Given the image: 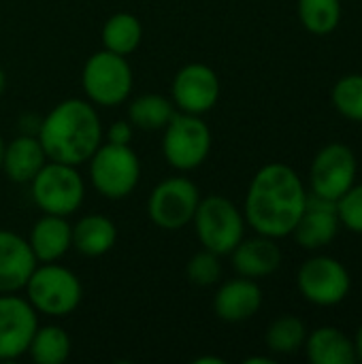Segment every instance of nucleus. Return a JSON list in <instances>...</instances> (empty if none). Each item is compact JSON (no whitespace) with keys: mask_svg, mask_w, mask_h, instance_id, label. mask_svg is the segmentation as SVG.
<instances>
[{"mask_svg":"<svg viewBox=\"0 0 362 364\" xmlns=\"http://www.w3.org/2000/svg\"><path fill=\"white\" fill-rule=\"evenodd\" d=\"M307 203V192L294 168L282 162L265 164L250 181L243 218L262 237L292 235Z\"/></svg>","mask_w":362,"mask_h":364,"instance_id":"1","label":"nucleus"},{"mask_svg":"<svg viewBox=\"0 0 362 364\" xmlns=\"http://www.w3.org/2000/svg\"><path fill=\"white\" fill-rule=\"evenodd\" d=\"M36 136L49 160L79 166L98 149L105 130L100 115L90 100L66 98L43 117Z\"/></svg>","mask_w":362,"mask_h":364,"instance_id":"2","label":"nucleus"},{"mask_svg":"<svg viewBox=\"0 0 362 364\" xmlns=\"http://www.w3.org/2000/svg\"><path fill=\"white\" fill-rule=\"evenodd\" d=\"M23 290L34 311L47 318L70 316L79 307L83 296V286L79 277L70 269L55 262L36 264Z\"/></svg>","mask_w":362,"mask_h":364,"instance_id":"3","label":"nucleus"},{"mask_svg":"<svg viewBox=\"0 0 362 364\" xmlns=\"http://www.w3.org/2000/svg\"><path fill=\"white\" fill-rule=\"evenodd\" d=\"M201 245L218 256H230L245 235V218L239 207L220 194L201 198L192 218Z\"/></svg>","mask_w":362,"mask_h":364,"instance_id":"4","label":"nucleus"},{"mask_svg":"<svg viewBox=\"0 0 362 364\" xmlns=\"http://www.w3.org/2000/svg\"><path fill=\"white\" fill-rule=\"evenodd\" d=\"M87 162L92 188L109 200H122L139 186L141 160L130 145L100 143Z\"/></svg>","mask_w":362,"mask_h":364,"instance_id":"5","label":"nucleus"},{"mask_svg":"<svg viewBox=\"0 0 362 364\" xmlns=\"http://www.w3.org/2000/svg\"><path fill=\"white\" fill-rule=\"evenodd\" d=\"M211 130L203 115L175 111L169 124L162 128V156L175 171H194L209 158Z\"/></svg>","mask_w":362,"mask_h":364,"instance_id":"6","label":"nucleus"},{"mask_svg":"<svg viewBox=\"0 0 362 364\" xmlns=\"http://www.w3.org/2000/svg\"><path fill=\"white\" fill-rule=\"evenodd\" d=\"M34 205L49 215L68 218L83 205L85 181L77 166L47 160V164L30 181Z\"/></svg>","mask_w":362,"mask_h":364,"instance_id":"7","label":"nucleus"},{"mask_svg":"<svg viewBox=\"0 0 362 364\" xmlns=\"http://www.w3.org/2000/svg\"><path fill=\"white\" fill-rule=\"evenodd\" d=\"M132 68L126 55L100 49L92 53L81 70V87L92 105L117 107L132 92Z\"/></svg>","mask_w":362,"mask_h":364,"instance_id":"8","label":"nucleus"},{"mask_svg":"<svg viewBox=\"0 0 362 364\" xmlns=\"http://www.w3.org/2000/svg\"><path fill=\"white\" fill-rule=\"evenodd\" d=\"M201 203L196 183L188 177L162 179L147 198V215L162 230L186 228Z\"/></svg>","mask_w":362,"mask_h":364,"instance_id":"9","label":"nucleus"},{"mask_svg":"<svg viewBox=\"0 0 362 364\" xmlns=\"http://www.w3.org/2000/svg\"><path fill=\"white\" fill-rule=\"evenodd\" d=\"M297 286L305 301L318 307H335L346 301L352 288L348 269L331 256L305 260L297 275Z\"/></svg>","mask_w":362,"mask_h":364,"instance_id":"10","label":"nucleus"},{"mask_svg":"<svg viewBox=\"0 0 362 364\" xmlns=\"http://www.w3.org/2000/svg\"><path fill=\"white\" fill-rule=\"evenodd\" d=\"M356 181V156L344 143L324 145L309 168L312 194L329 200H339Z\"/></svg>","mask_w":362,"mask_h":364,"instance_id":"11","label":"nucleus"},{"mask_svg":"<svg viewBox=\"0 0 362 364\" xmlns=\"http://www.w3.org/2000/svg\"><path fill=\"white\" fill-rule=\"evenodd\" d=\"M220 90V77L211 66L203 62H190L181 66L173 77L171 100L177 111L205 115L218 105Z\"/></svg>","mask_w":362,"mask_h":364,"instance_id":"12","label":"nucleus"},{"mask_svg":"<svg viewBox=\"0 0 362 364\" xmlns=\"http://www.w3.org/2000/svg\"><path fill=\"white\" fill-rule=\"evenodd\" d=\"M38 328V318L28 299L0 294V360H15L28 354Z\"/></svg>","mask_w":362,"mask_h":364,"instance_id":"13","label":"nucleus"},{"mask_svg":"<svg viewBox=\"0 0 362 364\" xmlns=\"http://www.w3.org/2000/svg\"><path fill=\"white\" fill-rule=\"evenodd\" d=\"M339 215H337V203L322 198L318 194H307L305 211L301 220L297 222L292 235L297 243L305 250H320L329 245L337 232H339Z\"/></svg>","mask_w":362,"mask_h":364,"instance_id":"14","label":"nucleus"},{"mask_svg":"<svg viewBox=\"0 0 362 364\" xmlns=\"http://www.w3.org/2000/svg\"><path fill=\"white\" fill-rule=\"evenodd\" d=\"M36 264L28 239L13 230H0V294L23 290Z\"/></svg>","mask_w":362,"mask_h":364,"instance_id":"15","label":"nucleus"},{"mask_svg":"<svg viewBox=\"0 0 362 364\" xmlns=\"http://www.w3.org/2000/svg\"><path fill=\"white\" fill-rule=\"evenodd\" d=\"M262 307V290L250 277L224 282L213 296V311L220 320L237 324L254 318Z\"/></svg>","mask_w":362,"mask_h":364,"instance_id":"16","label":"nucleus"},{"mask_svg":"<svg viewBox=\"0 0 362 364\" xmlns=\"http://www.w3.org/2000/svg\"><path fill=\"white\" fill-rule=\"evenodd\" d=\"M28 243L38 262H58L73 247V226L62 215L43 213L32 224Z\"/></svg>","mask_w":362,"mask_h":364,"instance_id":"17","label":"nucleus"},{"mask_svg":"<svg viewBox=\"0 0 362 364\" xmlns=\"http://www.w3.org/2000/svg\"><path fill=\"white\" fill-rule=\"evenodd\" d=\"M233 267L241 277L258 279L273 275L282 264V250L271 237H254L241 239V243L230 252Z\"/></svg>","mask_w":362,"mask_h":364,"instance_id":"18","label":"nucleus"},{"mask_svg":"<svg viewBox=\"0 0 362 364\" xmlns=\"http://www.w3.org/2000/svg\"><path fill=\"white\" fill-rule=\"evenodd\" d=\"M47 154L36 134H19L4 145L0 168L13 183H30L47 164Z\"/></svg>","mask_w":362,"mask_h":364,"instance_id":"19","label":"nucleus"},{"mask_svg":"<svg viewBox=\"0 0 362 364\" xmlns=\"http://www.w3.org/2000/svg\"><path fill=\"white\" fill-rule=\"evenodd\" d=\"M117 241L115 224L102 213H87L73 226V247L87 258L105 256Z\"/></svg>","mask_w":362,"mask_h":364,"instance_id":"20","label":"nucleus"},{"mask_svg":"<svg viewBox=\"0 0 362 364\" xmlns=\"http://www.w3.org/2000/svg\"><path fill=\"white\" fill-rule=\"evenodd\" d=\"M307 360L312 364H354V341L335 326H322L305 339Z\"/></svg>","mask_w":362,"mask_h":364,"instance_id":"21","label":"nucleus"},{"mask_svg":"<svg viewBox=\"0 0 362 364\" xmlns=\"http://www.w3.org/2000/svg\"><path fill=\"white\" fill-rule=\"evenodd\" d=\"M100 38L102 49L113 51L117 55H130L139 49L143 41L141 19L132 13H115L105 21Z\"/></svg>","mask_w":362,"mask_h":364,"instance_id":"22","label":"nucleus"},{"mask_svg":"<svg viewBox=\"0 0 362 364\" xmlns=\"http://www.w3.org/2000/svg\"><path fill=\"white\" fill-rule=\"evenodd\" d=\"M175 111L177 109L171 98L162 94H141L128 107V122L139 130L154 132L162 130Z\"/></svg>","mask_w":362,"mask_h":364,"instance_id":"23","label":"nucleus"},{"mask_svg":"<svg viewBox=\"0 0 362 364\" xmlns=\"http://www.w3.org/2000/svg\"><path fill=\"white\" fill-rule=\"evenodd\" d=\"M70 350H73L70 335L58 324H47L36 328L28 354L36 364H62L68 360Z\"/></svg>","mask_w":362,"mask_h":364,"instance_id":"24","label":"nucleus"},{"mask_svg":"<svg viewBox=\"0 0 362 364\" xmlns=\"http://www.w3.org/2000/svg\"><path fill=\"white\" fill-rule=\"evenodd\" d=\"M299 19L307 32L326 36L341 21V0H299Z\"/></svg>","mask_w":362,"mask_h":364,"instance_id":"25","label":"nucleus"},{"mask_svg":"<svg viewBox=\"0 0 362 364\" xmlns=\"http://www.w3.org/2000/svg\"><path fill=\"white\" fill-rule=\"evenodd\" d=\"M305 339H307V328H305L303 320L294 318V316L277 318L275 322H271V326L267 328V335H265L267 348L273 354H282V356L299 352L305 346Z\"/></svg>","mask_w":362,"mask_h":364,"instance_id":"26","label":"nucleus"},{"mask_svg":"<svg viewBox=\"0 0 362 364\" xmlns=\"http://www.w3.org/2000/svg\"><path fill=\"white\" fill-rule=\"evenodd\" d=\"M333 105L335 109L352 119V122H362V75L354 73V75H346L341 77L333 92H331Z\"/></svg>","mask_w":362,"mask_h":364,"instance_id":"27","label":"nucleus"},{"mask_svg":"<svg viewBox=\"0 0 362 364\" xmlns=\"http://www.w3.org/2000/svg\"><path fill=\"white\" fill-rule=\"evenodd\" d=\"M222 256L209 252L203 247V252L194 254L188 264H186V275L190 279V284L198 286V288H209L215 286L222 279Z\"/></svg>","mask_w":362,"mask_h":364,"instance_id":"28","label":"nucleus"},{"mask_svg":"<svg viewBox=\"0 0 362 364\" xmlns=\"http://www.w3.org/2000/svg\"><path fill=\"white\" fill-rule=\"evenodd\" d=\"M337 215L348 230L362 235V183L352 186L337 200Z\"/></svg>","mask_w":362,"mask_h":364,"instance_id":"29","label":"nucleus"},{"mask_svg":"<svg viewBox=\"0 0 362 364\" xmlns=\"http://www.w3.org/2000/svg\"><path fill=\"white\" fill-rule=\"evenodd\" d=\"M134 136V126L128 119H117L107 128V143L115 145H130Z\"/></svg>","mask_w":362,"mask_h":364,"instance_id":"30","label":"nucleus"},{"mask_svg":"<svg viewBox=\"0 0 362 364\" xmlns=\"http://www.w3.org/2000/svg\"><path fill=\"white\" fill-rule=\"evenodd\" d=\"M354 350H356V360L362 363V324L356 331V337H354Z\"/></svg>","mask_w":362,"mask_h":364,"instance_id":"31","label":"nucleus"},{"mask_svg":"<svg viewBox=\"0 0 362 364\" xmlns=\"http://www.w3.org/2000/svg\"><path fill=\"white\" fill-rule=\"evenodd\" d=\"M275 360L273 358H267V356H252V358H247L245 364H273Z\"/></svg>","mask_w":362,"mask_h":364,"instance_id":"32","label":"nucleus"},{"mask_svg":"<svg viewBox=\"0 0 362 364\" xmlns=\"http://www.w3.org/2000/svg\"><path fill=\"white\" fill-rule=\"evenodd\" d=\"M224 364V360L222 358H213V356H203V358H196L194 360V364Z\"/></svg>","mask_w":362,"mask_h":364,"instance_id":"33","label":"nucleus"},{"mask_svg":"<svg viewBox=\"0 0 362 364\" xmlns=\"http://www.w3.org/2000/svg\"><path fill=\"white\" fill-rule=\"evenodd\" d=\"M4 87H6V75H4V68L0 66V96L4 92Z\"/></svg>","mask_w":362,"mask_h":364,"instance_id":"34","label":"nucleus"},{"mask_svg":"<svg viewBox=\"0 0 362 364\" xmlns=\"http://www.w3.org/2000/svg\"><path fill=\"white\" fill-rule=\"evenodd\" d=\"M4 145H6V141L2 139V134H0V164H2V154H4Z\"/></svg>","mask_w":362,"mask_h":364,"instance_id":"35","label":"nucleus"}]
</instances>
